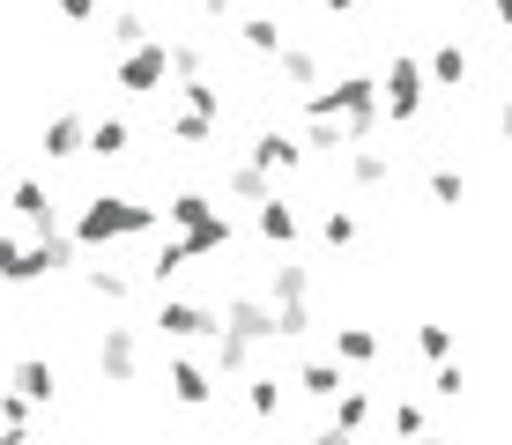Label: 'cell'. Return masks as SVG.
<instances>
[{
    "label": "cell",
    "mask_w": 512,
    "mask_h": 445,
    "mask_svg": "<svg viewBox=\"0 0 512 445\" xmlns=\"http://www.w3.org/2000/svg\"><path fill=\"white\" fill-rule=\"evenodd\" d=\"M416 349L431 356V364H446V356H453V327H423V334H416Z\"/></svg>",
    "instance_id": "d4e9b609"
},
{
    "label": "cell",
    "mask_w": 512,
    "mask_h": 445,
    "mask_svg": "<svg viewBox=\"0 0 512 445\" xmlns=\"http://www.w3.org/2000/svg\"><path fill=\"white\" fill-rule=\"evenodd\" d=\"M312 445H349V431H334V423H327V431H320V438H312Z\"/></svg>",
    "instance_id": "d6a6232c"
},
{
    "label": "cell",
    "mask_w": 512,
    "mask_h": 445,
    "mask_svg": "<svg viewBox=\"0 0 512 445\" xmlns=\"http://www.w3.org/2000/svg\"><path fill=\"white\" fill-rule=\"evenodd\" d=\"M15 216H23V230H38V238H45V230L60 223V208H52V193L38 186V178H23V186H15Z\"/></svg>",
    "instance_id": "52a82bcc"
},
{
    "label": "cell",
    "mask_w": 512,
    "mask_h": 445,
    "mask_svg": "<svg viewBox=\"0 0 512 445\" xmlns=\"http://www.w3.org/2000/svg\"><path fill=\"white\" fill-rule=\"evenodd\" d=\"M23 253H30L23 238H0V282H23Z\"/></svg>",
    "instance_id": "83f0119b"
},
{
    "label": "cell",
    "mask_w": 512,
    "mask_h": 445,
    "mask_svg": "<svg viewBox=\"0 0 512 445\" xmlns=\"http://www.w3.org/2000/svg\"><path fill=\"white\" fill-rule=\"evenodd\" d=\"M201 8H208V15H231V0H201Z\"/></svg>",
    "instance_id": "e575fe53"
},
{
    "label": "cell",
    "mask_w": 512,
    "mask_h": 445,
    "mask_svg": "<svg viewBox=\"0 0 512 445\" xmlns=\"http://www.w3.org/2000/svg\"><path fill=\"white\" fill-rule=\"evenodd\" d=\"M505 52H512V38H505Z\"/></svg>",
    "instance_id": "74e56055"
},
{
    "label": "cell",
    "mask_w": 512,
    "mask_h": 445,
    "mask_svg": "<svg viewBox=\"0 0 512 445\" xmlns=\"http://www.w3.org/2000/svg\"><path fill=\"white\" fill-rule=\"evenodd\" d=\"M60 15H67V23H90V15H97V0H60Z\"/></svg>",
    "instance_id": "4dcf8cb0"
},
{
    "label": "cell",
    "mask_w": 512,
    "mask_h": 445,
    "mask_svg": "<svg viewBox=\"0 0 512 445\" xmlns=\"http://www.w3.org/2000/svg\"><path fill=\"white\" fill-rule=\"evenodd\" d=\"M245 401H253V416H275V408H282V379H253Z\"/></svg>",
    "instance_id": "4316f807"
},
{
    "label": "cell",
    "mask_w": 512,
    "mask_h": 445,
    "mask_svg": "<svg viewBox=\"0 0 512 445\" xmlns=\"http://www.w3.org/2000/svg\"><path fill=\"white\" fill-rule=\"evenodd\" d=\"M423 89H431V82H423L416 60H386V75H379V112L409 127V119L423 112Z\"/></svg>",
    "instance_id": "7a4b0ae2"
},
{
    "label": "cell",
    "mask_w": 512,
    "mask_h": 445,
    "mask_svg": "<svg viewBox=\"0 0 512 445\" xmlns=\"http://www.w3.org/2000/svg\"><path fill=\"white\" fill-rule=\"evenodd\" d=\"M164 386H171V401H186V408H201L208 394H216V379H208L201 364H186V356H179V364L164 371Z\"/></svg>",
    "instance_id": "ba28073f"
},
{
    "label": "cell",
    "mask_w": 512,
    "mask_h": 445,
    "mask_svg": "<svg viewBox=\"0 0 512 445\" xmlns=\"http://www.w3.org/2000/svg\"><path fill=\"white\" fill-rule=\"evenodd\" d=\"M461 386H468V379H461V364H438V379H431V394H438V401H461Z\"/></svg>",
    "instance_id": "f546056e"
},
{
    "label": "cell",
    "mask_w": 512,
    "mask_h": 445,
    "mask_svg": "<svg viewBox=\"0 0 512 445\" xmlns=\"http://www.w3.org/2000/svg\"><path fill=\"white\" fill-rule=\"evenodd\" d=\"M231 193H238V201H275V186H268V171H260V164H238L231 171Z\"/></svg>",
    "instance_id": "ffe728a7"
},
{
    "label": "cell",
    "mask_w": 512,
    "mask_h": 445,
    "mask_svg": "<svg viewBox=\"0 0 512 445\" xmlns=\"http://www.w3.org/2000/svg\"><path fill=\"white\" fill-rule=\"evenodd\" d=\"M490 8H498V23H505V30H512V0H490Z\"/></svg>",
    "instance_id": "836d02e7"
},
{
    "label": "cell",
    "mask_w": 512,
    "mask_h": 445,
    "mask_svg": "<svg viewBox=\"0 0 512 445\" xmlns=\"http://www.w3.org/2000/svg\"><path fill=\"white\" fill-rule=\"evenodd\" d=\"M156 327H164V334H171V342H208V334H216V327H223V319H216V312H208V305H186V297H171V305H164V312H156Z\"/></svg>",
    "instance_id": "3957f363"
},
{
    "label": "cell",
    "mask_w": 512,
    "mask_h": 445,
    "mask_svg": "<svg viewBox=\"0 0 512 445\" xmlns=\"http://www.w3.org/2000/svg\"><path fill=\"white\" fill-rule=\"evenodd\" d=\"M208 134H216V119H201V112H179V119H171V141H186V149H193V141H208Z\"/></svg>",
    "instance_id": "cb8c5ba5"
},
{
    "label": "cell",
    "mask_w": 512,
    "mask_h": 445,
    "mask_svg": "<svg viewBox=\"0 0 512 445\" xmlns=\"http://www.w3.org/2000/svg\"><path fill=\"white\" fill-rule=\"evenodd\" d=\"M260 238H275V245L297 238V216H290V201H282V193H275V201H260Z\"/></svg>",
    "instance_id": "4fadbf2b"
},
{
    "label": "cell",
    "mask_w": 512,
    "mask_h": 445,
    "mask_svg": "<svg viewBox=\"0 0 512 445\" xmlns=\"http://www.w3.org/2000/svg\"><path fill=\"white\" fill-rule=\"evenodd\" d=\"M156 230V208L141 201H119V193H97L90 208L75 216V245H112V238H149Z\"/></svg>",
    "instance_id": "6da1fadb"
},
{
    "label": "cell",
    "mask_w": 512,
    "mask_h": 445,
    "mask_svg": "<svg viewBox=\"0 0 512 445\" xmlns=\"http://www.w3.org/2000/svg\"><path fill=\"white\" fill-rule=\"evenodd\" d=\"M386 171H394V164H386L379 149H357V156H349V178H357V186H386Z\"/></svg>",
    "instance_id": "7402d4cb"
},
{
    "label": "cell",
    "mask_w": 512,
    "mask_h": 445,
    "mask_svg": "<svg viewBox=\"0 0 512 445\" xmlns=\"http://www.w3.org/2000/svg\"><path fill=\"white\" fill-rule=\"evenodd\" d=\"M275 67H282V75H290V82H312V75H320V60H312V45H282V52H275Z\"/></svg>",
    "instance_id": "44dd1931"
},
{
    "label": "cell",
    "mask_w": 512,
    "mask_h": 445,
    "mask_svg": "<svg viewBox=\"0 0 512 445\" xmlns=\"http://www.w3.org/2000/svg\"><path fill=\"white\" fill-rule=\"evenodd\" d=\"M164 67H171V45L164 38L134 45L127 60H119V89H156V82H164Z\"/></svg>",
    "instance_id": "277c9868"
},
{
    "label": "cell",
    "mask_w": 512,
    "mask_h": 445,
    "mask_svg": "<svg viewBox=\"0 0 512 445\" xmlns=\"http://www.w3.org/2000/svg\"><path fill=\"white\" fill-rule=\"evenodd\" d=\"M372 356H379L372 327H334V364H372Z\"/></svg>",
    "instance_id": "8fae6325"
},
{
    "label": "cell",
    "mask_w": 512,
    "mask_h": 445,
    "mask_svg": "<svg viewBox=\"0 0 512 445\" xmlns=\"http://www.w3.org/2000/svg\"><path fill=\"white\" fill-rule=\"evenodd\" d=\"M238 30H245V45H253L260 60H275V52H282V23H268V15H245Z\"/></svg>",
    "instance_id": "2e32d148"
},
{
    "label": "cell",
    "mask_w": 512,
    "mask_h": 445,
    "mask_svg": "<svg viewBox=\"0 0 512 445\" xmlns=\"http://www.w3.org/2000/svg\"><path fill=\"white\" fill-rule=\"evenodd\" d=\"M97 371H104V379H134V371H141V342H134V327H104V342H97Z\"/></svg>",
    "instance_id": "5b68a950"
},
{
    "label": "cell",
    "mask_w": 512,
    "mask_h": 445,
    "mask_svg": "<svg viewBox=\"0 0 512 445\" xmlns=\"http://www.w3.org/2000/svg\"><path fill=\"white\" fill-rule=\"evenodd\" d=\"M320 230H327V245H357V216H349V208H334Z\"/></svg>",
    "instance_id": "f1b7e54d"
},
{
    "label": "cell",
    "mask_w": 512,
    "mask_h": 445,
    "mask_svg": "<svg viewBox=\"0 0 512 445\" xmlns=\"http://www.w3.org/2000/svg\"><path fill=\"white\" fill-rule=\"evenodd\" d=\"M498 134H505V141H512V97H505V104H498Z\"/></svg>",
    "instance_id": "1f68e13d"
},
{
    "label": "cell",
    "mask_w": 512,
    "mask_h": 445,
    "mask_svg": "<svg viewBox=\"0 0 512 445\" xmlns=\"http://www.w3.org/2000/svg\"><path fill=\"white\" fill-rule=\"evenodd\" d=\"M364 416H372V386H349V394H334V431H357Z\"/></svg>",
    "instance_id": "5bb4252c"
},
{
    "label": "cell",
    "mask_w": 512,
    "mask_h": 445,
    "mask_svg": "<svg viewBox=\"0 0 512 445\" xmlns=\"http://www.w3.org/2000/svg\"><path fill=\"white\" fill-rule=\"evenodd\" d=\"M201 216H216V201H208V193H179V201L164 208V223H179V230H193Z\"/></svg>",
    "instance_id": "d6986e66"
},
{
    "label": "cell",
    "mask_w": 512,
    "mask_h": 445,
    "mask_svg": "<svg viewBox=\"0 0 512 445\" xmlns=\"http://www.w3.org/2000/svg\"><path fill=\"white\" fill-rule=\"evenodd\" d=\"M416 445H446V438H431V431H423V438H416Z\"/></svg>",
    "instance_id": "8d00e7d4"
},
{
    "label": "cell",
    "mask_w": 512,
    "mask_h": 445,
    "mask_svg": "<svg viewBox=\"0 0 512 445\" xmlns=\"http://www.w3.org/2000/svg\"><path fill=\"white\" fill-rule=\"evenodd\" d=\"M327 8H334V15H349V8H364V0H327Z\"/></svg>",
    "instance_id": "d590c367"
},
{
    "label": "cell",
    "mask_w": 512,
    "mask_h": 445,
    "mask_svg": "<svg viewBox=\"0 0 512 445\" xmlns=\"http://www.w3.org/2000/svg\"><path fill=\"white\" fill-rule=\"evenodd\" d=\"M461 193H468V178L453 171V164H438V171H431V201H438V208H453Z\"/></svg>",
    "instance_id": "603a6c76"
},
{
    "label": "cell",
    "mask_w": 512,
    "mask_h": 445,
    "mask_svg": "<svg viewBox=\"0 0 512 445\" xmlns=\"http://www.w3.org/2000/svg\"><path fill=\"white\" fill-rule=\"evenodd\" d=\"M386 423H394V438H423V408L416 401H394V416H386Z\"/></svg>",
    "instance_id": "484cf974"
},
{
    "label": "cell",
    "mask_w": 512,
    "mask_h": 445,
    "mask_svg": "<svg viewBox=\"0 0 512 445\" xmlns=\"http://www.w3.org/2000/svg\"><path fill=\"white\" fill-rule=\"evenodd\" d=\"M297 386H305L312 401H334V394H342V364H305V371H297Z\"/></svg>",
    "instance_id": "9a60e30c"
},
{
    "label": "cell",
    "mask_w": 512,
    "mask_h": 445,
    "mask_svg": "<svg viewBox=\"0 0 512 445\" xmlns=\"http://www.w3.org/2000/svg\"><path fill=\"white\" fill-rule=\"evenodd\" d=\"M297 156H305V149H297V134H282V127H268V134H260L253 141V156H245V164H260V171H297Z\"/></svg>",
    "instance_id": "8992f818"
},
{
    "label": "cell",
    "mask_w": 512,
    "mask_h": 445,
    "mask_svg": "<svg viewBox=\"0 0 512 445\" xmlns=\"http://www.w3.org/2000/svg\"><path fill=\"white\" fill-rule=\"evenodd\" d=\"M82 149H90V127H82L75 112H60V119L45 127V156H82Z\"/></svg>",
    "instance_id": "9c48e42d"
},
{
    "label": "cell",
    "mask_w": 512,
    "mask_h": 445,
    "mask_svg": "<svg viewBox=\"0 0 512 445\" xmlns=\"http://www.w3.org/2000/svg\"><path fill=\"white\" fill-rule=\"evenodd\" d=\"M312 297V267H275V305H305Z\"/></svg>",
    "instance_id": "ac0fdd59"
},
{
    "label": "cell",
    "mask_w": 512,
    "mask_h": 445,
    "mask_svg": "<svg viewBox=\"0 0 512 445\" xmlns=\"http://www.w3.org/2000/svg\"><path fill=\"white\" fill-rule=\"evenodd\" d=\"M423 82L461 89V82H468V52H461V45H438V52H431V75H423Z\"/></svg>",
    "instance_id": "7c38bea8"
},
{
    "label": "cell",
    "mask_w": 512,
    "mask_h": 445,
    "mask_svg": "<svg viewBox=\"0 0 512 445\" xmlns=\"http://www.w3.org/2000/svg\"><path fill=\"white\" fill-rule=\"evenodd\" d=\"M52 386H60V379H52V364H38V356H23V364H15V394H23L30 408H45Z\"/></svg>",
    "instance_id": "30bf717a"
},
{
    "label": "cell",
    "mask_w": 512,
    "mask_h": 445,
    "mask_svg": "<svg viewBox=\"0 0 512 445\" xmlns=\"http://www.w3.org/2000/svg\"><path fill=\"white\" fill-rule=\"evenodd\" d=\"M127 119H97V127H90V156H127Z\"/></svg>",
    "instance_id": "e0dca14e"
}]
</instances>
